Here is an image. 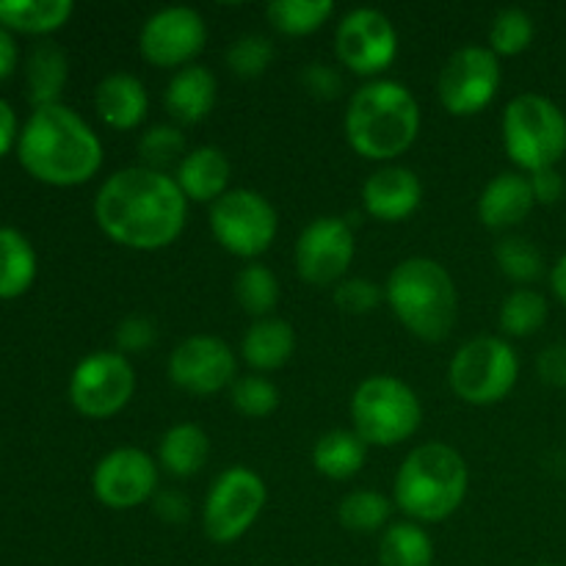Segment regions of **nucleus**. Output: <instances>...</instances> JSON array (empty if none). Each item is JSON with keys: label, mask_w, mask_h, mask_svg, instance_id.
<instances>
[{"label": "nucleus", "mask_w": 566, "mask_h": 566, "mask_svg": "<svg viewBox=\"0 0 566 566\" xmlns=\"http://www.w3.org/2000/svg\"><path fill=\"white\" fill-rule=\"evenodd\" d=\"M94 105L97 114L111 130H136L149 111V94L147 86L138 81L130 72H114V75L103 77L94 92Z\"/></svg>", "instance_id": "obj_21"}, {"label": "nucleus", "mask_w": 566, "mask_h": 566, "mask_svg": "<svg viewBox=\"0 0 566 566\" xmlns=\"http://www.w3.org/2000/svg\"><path fill=\"white\" fill-rule=\"evenodd\" d=\"M97 227L133 252H160L182 235L188 199L166 171L127 166L114 171L94 197Z\"/></svg>", "instance_id": "obj_1"}, {"label": "nucleus", "mask_w": 566, "mask_h": 566, "mask_svg": "<svg viewBox=\"0 0 566 566\" xmlns=\"http://www.w3.org/2000/svg\"><path fill=\"white\" fill-rule=\"evenodd\" d=\"M208 44L205 17L191 6H169L147 17L138 33V50L147 64L158 70H186Z\"/></svg>", "instance_id": "obj_14"}, {"label": "nucleus", "mask_w": 566, "mask_h": 566, "mask_svg": "<svg viewBox=\"0 0 566 566\" xmlns=\"http://www.w3.org/2000/svg\"><path fill=\"white\" fill-rule=\"evenodd\" d=\"M520 379V357L506 337L481 335L464 343L451 359L448 381L453 396L470 407H492L512 396Z\"/></svg>", "instance_id": "obj_8"}, {"label": "nucleus", "mask_w": 566, "mask_h": 566, "mask_svg": "<svg viewBox=\"0 0 566 566\" xmlns=\"http://www.w3.org/2000/svg\"><path fill=\"white\" fill-rule=\"evenodd\" d=\"M36 276V252L22 232L0 227V298H17Z\"/></svg>", "instance_id": "obj_27"}, {"label": "nucleus", "mask_w": 566, "mask_h": 566, "mask_svg": "<svg viewBox=\"0 0 566 566\" xmlns=\"http://www.w3.org/2000/svg\"><path fill=\"white\" fill-rule=\"evenodd\" d=\"M302 83L307 88V94L318 99H335L343 92V75L335 66L324 64V61H313V64L304 66Z\"/></svg>", "instance_id": "obj_41"}, {"label": "nucleus", "mask_w": 566, "mask_h": 566, "mask_svg": "<svg viewBox=\"0 0 566 566\" xmlns=\"http://www.w3.org/2000/svg\"><path fill=\"white\" fill-rule=\"evenodd\" d=\"M230 177H232V166L227 160V155L221 153L219 147H205L191 149L186 158L180 160L175 171V180L180 186L182 197L188 202H202V205H213L216 199L224 197L230 191Z\"/></svg>", "instance_id": "obj_22"}, {"label": "nucleus", "mask_w": 566, "mask_h": 566, "mask_svg": "<svg viewBox=\"0 0 566 566\" xmlns=\"http://www.w3.org/2000/svg\"><path fill=\"white\" fill-rule=\"evenodd\" d=\"M166 374L177 390L210 398L238 379V357L221 337L191 335L171 352Z\"/></svg>", "instance_id": "obj_16"}, {"label": "nucleus", "mask_w": 566, "mask_h": 566, "mask_svg": "<svg viewBox=\"0 0 566 566\" xmlns=\"http://www.w3.org/2000/svg\"><path fill=\"white\" fill-rule=\"evenodd\" d=\"M72 0H0V22L22 33H50L66 25Z\"/></svg>", "instance_id": "obj_29"}, {"label": "nucleus", "mask_w": 566, "mask_h": 566, "mask_svg": "<svg viewBox=\"0 0 566 566\" xmlns=\"http://www.w3.org/2000/svg\"><path fill=\"white\" fill-rule=\"evenodd\" d=\"M503 147L523 175L556 169L566 155V114L545 94H517L503 111Z\"/></svg>", "instance_id": "obj_6"}, {"label": "nucleus", "mask_w": 566, "mask_h": 566, "mask_svg": "<svg viewBox=\"0 0 566 566\" xmlns=\"http://www.w3.org/2000/svg\"><path fill=\"white\" fill-rule=\"evenodd\" d=\"M155 514H158L164 523L180 525L191 517V503H188V497L177 490L158 492V495H155Z\"/></svg>", "instance_id": "obj_44"}, {"label": "nucleus", "mask_w": 566, "mask_h": 566, "mask_svg": "<svg viewBox=\"0 0 566 566\" xmlns=\"http://www.w3.org/2000/svg\"><path fill=\"white\" fill-rule=\"evenodd\" d=\"M17 66V44L6 28H0V81L9 77Z\"/></svg>", "instance_id": "obj_46"}, {"label": "nucleus", "mask_w": 566, "mask_h": 566, "mask_svg": "<svg viewBox=\"0 0 566 566\" xmlns=\"http://www.w3.org/2000/svg\"><path fill=\"white\" fill-rule=\"evenodd\" d=\"M501 59L490 48L468 44L457 50L437 77V97L451 116H475L501 92Z\"/></svg>", "instance_id": "obj_12"}, {"label": "nucleus", "mask_w": 566, "mask_h": 566, "mask_svg": "<svg viewBox=\"0 0 566 566\" xmlns=\"http://www.w3.org/2000/svg\"><path fill=\"white\" fill-rule=\"evenodd\" d=\"M296 354V332L282 318H260L247 329L241 343V357L258 374H271L291 363Z\"/></svg>", "instance_id": "obj_23"}, {"label": "nucleus", "mask_w": 566, "mask_h": 566, "mask_svg": "<svg viewBox=\"0 0 566 566\" xmlns=\"http://www.w3.org/2000/svg\"><path fill=\"white\" fill-rule=\"evenodd\" d=\"M547 298L534 287H517L509 293L497 313V326L506 337H531L547 324Z\"/></svg>", "instance_id": "obj_32"}, {"label": "nucleus", "mask_w": 566, "mask_h": 566, "mask_svg": "<svg viewBox=\"0 0 566 566\" xmlns=\"http://www.w3.org/2000/svg\"><path fill=\"white\" fill-rule=\"evenodd\" d=\"M536 36V25L534 17L528 14L525 9H501L492 20L490 28V50L497 55V59H512V55L525 53V50L534 44Z\"/></svg>", "instance_id": "obj_35"}, {"label": "nucleus", "mask_w": 566, "mask_h": 566, "mask_svg": "<svg viewBox=\"0 0 566 566\" xmlns=\"http://www.w3.org/2000/svg\"><path fill=\"white\" fill-rule=\"evenodd\" d=\"M271 61H274V44L260 33H247V36L235 39L227 50V66H230L232 75L243 77V81H254L263 72H269Z\"/></svg>", "instance_id": "obj_38"}, {"label": "nucleus", "mask_w": 566, "mask_h": 566, "mask_svg": "<svg viewBox=\"0 0 566 566\" xmlns=\"http://www.w3.org/2000/svg\"><path fill=\"white\" fill-rule=\"evenodd\" d=\"M230 403L238 415L252 420L271 418L280 409V390L265 376H238L235 385L230 387Z\"/></svg>", "instance_id": "obj_37"}, {"label": "nucleus", "mask_w": 566, "mask_h": 566, "mask_svg": "<svg viewBox=\"0 0 566 566\" xmlns=\"http://www.w3.org/2000/svg\"><path fill=\"white\" fill-rule=\"evenodd\" d=\"M423 202V182L412 169L387 164L376 169L363 186V208L381 224L407 221Z\"/></svg>", "instance_id": "obj_18"}, {"label": "nucleus", "mask_w": 566, "mask_h": 566, "mask_svg": "<svg viewBox=\"0 0 566 566\" xmlns=\"http://www.w3.org/2000/svg\"><path fill=\"white\" fill-rule=\"evenodd\" d=\"M136 392V370L119 352H94L77 363L70 379V401L83 418L108 420L119 415Z\"/></svg>", "instance_id": "obj_11"}, {"label": "nucleus", "mask_w": 566, "mask_h": 566, "mask_svg": "<svg viewBox=\"0 0 566 566\" xmlns=\"http://www.w3.org/2000/svg\"><path fill=\"white\" fill-rule=\"evenodd\" d=\"M219 99V81L202 64H191L175 72L164 92V105L180 125H199L208 119Z\"/></svg>", "instance_id": "obj_20"}, {"label": "nucleus", "mask_w": 566, "mask_h": 566, "mask_svg": "<svg viewBox=\"0 0 566 566\" xmlns=\"http://www.w3.org/2000/svg\"><path fill=\"white\" fill-rule=\"evenodd\" d=\"M186 155V136L175 125H153L138 138V158H142V166H147V169L166 171L171 166H180Z\"/></svg>", "instance_id": "obj_36"}, {"label": "nucleus", "mask_w": 566, "mask_h": 566, "mask_svg": "<svg viewBox=\"0 0 566 566\" xmlns=\"http://www.w3.org/2000/svg\"><path fill=\"white\" fill-rule=\"evenodd\" d=\"M381 566H431L434 564V542L426 534L423 525L390 523L379 542Z\"/></svg>", "instance_id": "obj_28"}, {"label": "nucleus", "mask_w": 566, "mask_h": 566, "mask_svg": "<svg viewBox=\"0 0 566 566\" xmlns=\"http://www.w3.org/2000/svg\"><path fill=\"white\" fill-rule=\"evenodd\" d=\"M381 302H387L385 287L365 276H346L340 285H335V304L346 315H368Z\"/></svg>", "instance_id": "obj_39"}, {"label": "nucleus", "mask_w": 566, "mask_h": 566, "mask_svg": "<svg viewBox=\"0 0 566 566\" xmlns=\"http://www.w3.org/2000/svg\"><path fill=\"white\" fill-rule=\"evenodd\" d=\"M551 287L556 293V298L566 304V252L556 260V265L551 269Z\"/></svg>", "instance_id": "obj_47"}, {"label": "nucleus", "mask_w": 566, "mask_h": 566, "mask_svg": "<svg viewBox=\"0 0 566 566\" xmlns=\"http://www.w3.org/2000/svg\"><path fill=\"white\" fill-rule=\"evenodd\" d=\"M420 105L403 83L376 81L363 83L352 94L343 119L346 142L365 160H396L409 153L420 133Z\"/></svg>", "instance_id": "obj_3"}, {"label": "nucleus", "mask_w": 566, "mask_h": 566, "mask_svg": "<svg viewBox=\"0 0 566 566\" xmlns=\"http://www.w3.org/2000/svg\"><path fill=\"white\" fill-rule=\"evenodd\" d=\"M208 459L210 440L197 423H175L158 442V468L175 479H191Z\"/></svg>", "instance_id": "obj_25"}, {"label": "nucleus", "mask_w": 566, "mask_h": 566, "mask_svg": "<svg viewBox=\"0 0 566 566\" xmlns=\"http://www.w3.org/2000/svg\"><path fill=\"white\" fill-rule=\"evenodd\" d=\"M116 352L119 354H144L147 348L155 346L158 340V326H155L153 318L147 315H127V318L119 321L116 326Z\"/></svg>", "instance_id": "obj_40"}, {"label": "nucleus", "mask_w": 566, "mask_h": 566, "mask_svg": "<svg viewBox=\"0 0 566 566\" xmlns=\"http://www.w3.org/2000/svg\"><path fill=\"white\" fill-rule=\"evenodd\" d=\"M92 490L105 509L130 512L158 495V462L142 448H116L94 468Z\"/></svg>", "instance_id": "obj_17"}, {"label": "nucleus", "mask_w": 566, "mask_h": 566, "mask_svg": "<svg viewBox=\"0 0 566 566\" xmlns=\"http://www.w3.org/2000/svg\"><path fill=\"white\" fill-rule=\"evenodd\" d=\"M357 254V238L348 219L318 216L296 238L298 280L313 287H335L346 280L348 265Z\"/></svg>", "instance_id": "obj_13"}, {"label": "nucleus", "mask_w": 566, "mask_h": 566, "mask_svg": "<svg viewBox=\"0 0 566 566\" xmlns=\"http://www.w3.org/2000/svg\"><path fill=\"white\" fill-rule=\"evenodd\" d=\"M354 431L368 448H392L418 434L423 423V403L407 381L376 374L357 385L352 396Z\"/></svg>", "instance_id": "obj_7"}, {"label": "nucleus", "mask_w": 566, "mask_h": 566, "mask_svg": "<svg viewBox=\"0 0 566 566\" xmlns=\"http://www.w3.org/2000/svg\"><path fill=\"white\" fill-rule=\"evenodd\" d=\"M210 232L224 252L254 260L271 249L280 230L274 205L252 188H232L210 205Z\"/></svg>", "instance_id": "obj_9"}, {"label": "nucleus", "mask_w": 566, "mask_h": 566, "mask_svg": "<svg viewBox=\"0 0 566 566\" xmlns=\"http://www.w3.org/2000/svg\"><path fill=\"white\" fill-rule=\"evenodd\" d=\"M536 374L545 385L566 387V343H553V346L542 348L539 359H536Z\"/></svg>", "instance_id": "obj_42"}, {"label": "nucleus", "mask_w": 566, "mask_h": 566, "mask_svg": "<svg viewBox=\"0 0 566 566\" xmlns=\"http://www.w3.org/2000/svg\"><path fill=\"white\" fill-rule=\"evenodd\" d=\"M468 490V462L448 442L418 446L396 473V506L418 525L453 517L462 509Z\"/></svg>", "instance_id": "obj_5"}, {"label": "nucleus", "mask_w": 566, "mask_h": 566, "mask_svg": "<svg viewBox=\"0 0 566 566\" xmlns=\"http://www.w3.org/2000/svg\"><path fill=\"white\" fill-rule=\"evenodd\" d=\"M20 160L36 180L72 188L103 166V144L83 116L66 105L36 108L20 133Z\"/></svg>", "instance_id": "obj_2"}, {"label": "nucleus", "mask_w": 566, "mask_h": 566, "mask_svg": "<svg viewBox=\"0 0 566 566\" xmlns=\"http://www.w3.org/2000/svg\"><path fill=\"white\" fill-rule=\"evenodd\" d=\"M335 14L332 0H274L265 9L271 25L285 36H310L321 31Z\"/></svg>", "instance_id": "obj_33"}, {"label": "nucleus", "mask_w": 566, "mask_h": 566, "mask_svg": "<svg viewBox=\"0 0 566 566\" xmlns=\"http://www.w3.org/2000/svg\"><path fill=\"white\" fill-rule=\"evenodd\" d=\"M269 490L265 481L249 468H227L210 484L202 506L205 536L216 545H232L241 539L263 514Z\"/></svg>", "instance_id": "obj_10"}, {"label": "nucleus", "mask_w": 566, "mask_h": 566, "mask_svg": "<svg viewBox=\"0 0 566 566\" xmlns=\"http://www.w3.org/2000/svg\"><path fill=\"white\" fill-rule=\"evenodd\" d=\"M495 263L503 276L517 285H534L545 274V258L539 247L523 235H506L495 247Z\"/></svg>", "instance_id": "obj_34"}, {"label": "nucleus", "mask_w": 566, "mask_h": 566, "mask_svg": "<svg viewBox=\"0 0 566 566\" xmlns=\"http://www.w3.org/2000/svg\"><path fill=\"white\" fill-rule=\"evenodd\" d=\"M368 462V442L354 429H332L313 446V468L329 481H348Z\"/></svg>", "instance_id": "obj_24"}, {"label": "nucleus", "mask_w": 566, "mask_h": 566, "mask_svg": "<svg viewBox=\"0 0 566 566\" xmlns=\"http://www.w3.org/2000/svg\"><path fill=\"white\" fill-rule=\"evenodd\" d=\"M66 53L55 42H39L28 55L25 81H28V99L36 108L59 105L61 92L66 86Z\"/></svg>", "instance_id": "obj_26"}, {"label": "nucleus", "mask_w": 566, "mask_h": 566, "mask_svg": "<svg viewBox=\"0 0 566 566\" xmlns=\"http://www.w3.org/2000/svg\"><path fill=\"white\" fill-rule=\"evenodd\" d=\"M385 298L403 329L423 343L448 340L457 326V282L434 258L401 260L387 276Z\"/></svg>", "instance_id": "obj_4"}, {"label": "nucleus", "mask_w": 566, "mask_h": 566, "mask_svg": "<svg viewBox=\"0 0 566 566\" xmlns=\"http://www.w3.org/2000/svg\"><path fill=\"white\" fill-rule=\"evenodd\" d=\"M17 136V116L11 111V105L6 99H0V158L9 153V147L14 144Z\"/></svg>", "instance_id": "obj_45"}, {"label": "nucleus", "mask_w": 566, "mask_h": 566, "mask_svg": "<svg viewBox=\"0 0 566 566\" xmlns=\"http://www.w3.org/2000/svg\"><path fill=\"white\" fill-rule=\"evenodd\" d=\"M528 180H531V191H534L536 205H556L566 191L564 175L558 171V166L556 169L534 171V175H528Z\"/></svg>", "instance_id": "obj_43"}, {"label": "nucleus", "mask_w": 566, "mask_h": 566, "mask_svg": "<svg viewBox=\"0 0 566 566\" xmlns=\"http://www.w3.org/2000/svg\"><path fill=\"white\" fill-rule=\"evenodd\" d=\"M534 208L536 199L531 191V180L523 171H503V175L492 177L475 205L481 224L497 232L520 227Z\"/></svg>", "instance_id": "obj_19"}, {"label": "nucleus", "mask_w": 566, "mask_h": 566, "mask_svg": "<svg viewBox=\"0 0 566 566\" xmlns=\"http://www.w3.org/2000/svg\"><path fill=\"white\" fill-rule=\"evenodd\" d=\"M392 517V501L374 490H354L337 506V520L346 531L359 536L387 531Z\"/></svg>", "instance_id": "obj_31"}, {"label": "nucleus", "mask_w": 566, "mask_h": 566, "mask_svg": "<svg viewBox=\"0 0 566 566\" xmlns=\"http://www.w3.org/2000/svg\"><path fill=\"white\" fill-rule=\"evenodd\" d=\"M539 566H556V564H539Z\"/></svg>", "instance_id": "obj_48"}, {"label": "nucleus", "mask_w": 566, "mask_h": 566, "mask_svg": "<svg viewBox=\"0 0 566 566\" xmlns=\"http://www.w3.org/2000/svg\"><path fill=\"white\" fill-rule=\"evenodd\" d=\"M335 50L343 66L354 75L374 77L392 66L398 55V31L379 9H354L340 20Z\"/></svg>", "instance_id": "obj_15"}, {"label": "nucleus", "mask_w": 566, "mask_h": 566, "mask_svg": "<svg viewBox=\"0 0 566 566\" xmlns=\"http://www.w3.org/2000/svg\"><path fill=\"white\" fill-rule=\"evenodd\" d=\"M232 293H235V302L241 304L243 313L252 315L254 321L271 318V313H274L282 296L280 280L263 263H249L247 269L238 271Z\"/></svg>", "instance_id": "obj_30"}]
</instances>
